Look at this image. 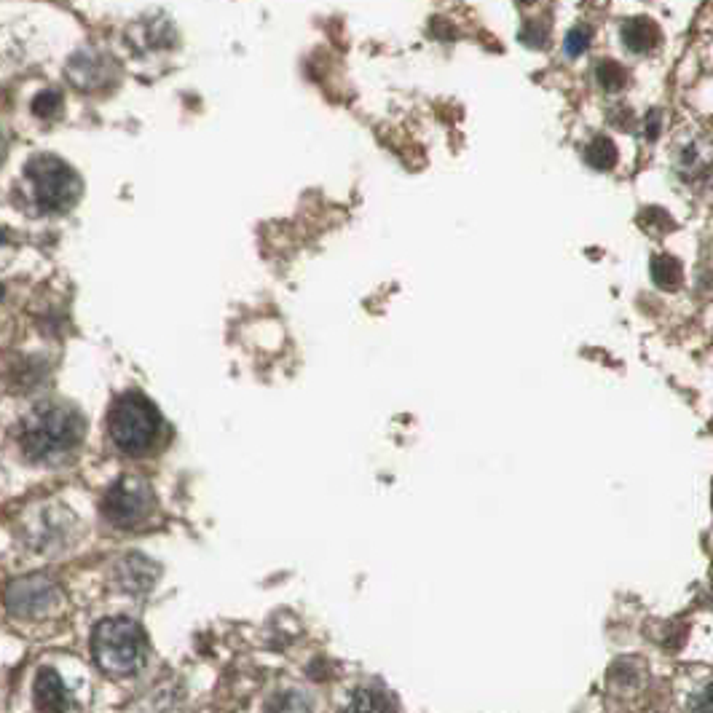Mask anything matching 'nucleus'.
I'll list each match as a JSON object with an SVG mask.
<instances>
[{"mask_svg":"<svg viewBox=\"0 0 713 713\" xmlns=\"http://www.w3.org/2000/svg\"><path fill=\"white\" fill-rule=\"evenodd\" d=\"M649 274L660 290H679L684 282V266L671 252H657L649 261Z\"/></svg>","mask_w":713,"mask_h":713,"instance_id":"10","label":"nucleus"},{"mask_svg":"<svg viewBox=\"0 0 713 713\" xmlns=\"http://www.w3.org/2000/svg\"><path fill=\"white\" fill-rule=\"evenodd\" d=\"M638 226L644 228L646 234L665 236L676 223H673V218L663 207H646V210H641V215H638Z\"/></svg>","mask_w":713,"mask_h":713,"instance_id":"16","label":"nucleus"},{"mask_svg":"<svg viewBox=\"0 0 713 713\" xmlns=\"http://www.w3.org/2000/svg\"><path fill=\"white\" fill-rule=\"evenodd\" d=\"M266 713H311V700L298 689H287L271 697Z\"/></svg>","mask_w":713,"mask_h":713,"instance_id":"15","label":"nucleus"},{"mask_svg":"<svg viewBox=\"0 0 713 713\" xmlns=\"http://www.w3.org/2000/svg\"><path fill=\"white\" fill-rule=\"evenodd\" d=\"M692 713H713V681H708L700 692H695Z\"/></svg>","mask_w":713,"mask_h":713,"instance_id":"20","label":"nucleus"},{"mask_svg":"<svg viewBox=\"0 0 713 713\" xmlns=\"http://www.w3.org/2000/svg\"><path fill=\"white\" fill-rule=\"evenodd\" d=\"M35 708L38 713H65L70 708L68 687L51 668H43L35 676Z\"/></svg>","mask_w":713,"mask_h":713,"instance_id":"8","label":"nucleus"},{"mask_svg":"<svg viewBox=\"0 0 713 713\" xmlns=\"http://www.w3.org/2000/svg\"><path fill=\"white\" fill-rule=\"evenodd\" d=\"M609 121H612V126L622 129V132L636 126V121H633V113H630L628 105H614V108L609 110Z\"/></svg>","mask_w":713,"mask_h":713,"instance_id":"21","label":"nucleus"},{"mask_svg":"<svg viewBox=\"0 0 713 713\" xmlns=\"http://www.w3.org/2000/svg\"><path fill=\"white\" fill-rule=\"evenodd\" d=\"M84 437V421L65 405H43L22 432V451L30 459H51L73 451Z\"/></svg>","mask_w":713,"mask_h":713,"instance_id":"2","label":"nucleus"},{"mask_svg":"<svg viewBox=\"0 0 713 713\" xmlns=\"http://www.w3.org/2000/svg\"><path fill=\"white\" fill-rule=\"evenodd\" d=\"M660 135H663V113L655 108L644 116V137L649 143H655Z\"/></svg>","mask_w":713,"mask_h":713,"instance_id":"19","label":"nucleus"},{"mask_svg":"<svg viewBox=\"0 0 713 713\" xmlns=\"http://www.w3.org/2000/svg\"><path fill=\"white\" fill-rule=\"evenodd\" d=\"M59 108H62V97H59V92H54V89L41 92L33 102V113L38 118H54L59 113Z\"/></svg>","mask_w":713,"mask_h":713,"instance_id":"18","label":"nucleus"},{"mask_svg":"<svg viewBox=\"0 0 713 713\" xmlns=\"http://www.w3.org/2000/svg\"><path fill=\"white\" fill-rule=\"evenodd\" d=\"M593 78H596L598 89L604 94H620L630 86L628 68L617 59H601L593 70Z\"/></svg>","mask_w":713,"mask_h":713,"instance_id":"11","label":"nucleus"},{"mask_svg":"<svg viewBox=\"0 0 713 713\" xmlns=\"http://www.w3.org/2000/svg\"><path fill=\"white\" fill-rule=\"evenodd\" d=\"M515 3H518V6H534L537 0H515Z\"/></svg>","mask_w":713,"mask_h":713,"instance_id":"23","label":"nucleus"},{"mask_svg":"<svg viewBox=\"0 0 713 713\" xmlns=\"http://www.w3.org/2000/svg\"><path fill=\"white\" fill-rule=\"evenodd\" d=\"M590 43H593V27L577 25L571 27L566 38H563V51H566L569 57H582V54L590 49Z\"/></svg>","mask_w":713,"mask_h":713,"instance_id":"17","label":"nucleus"},{"mask_svg":"<svg viewBox=\"0 0 713 713\" xmlns=\"http://www.w3.org/2000/svg\"><path fill=\"white\" fill-rule=\"evenodd\" d=\"M159 577V566H153L145 555H126L124 561L118 563V582L121 588L132 590V593H143L156 582Z\"/></svg>","mask_w":713,"mask_h":713,"instance_id":"9","label":"nucleus"},{"mask_svg":"<svg viewBox=\"0 0 713 713\" xmlns=\"http://www.w3.org/2000/svg\"><path fill=\"white\" fill-rule=\"evenodd\" d=\"M620 41L630 54H649L663 41V30L655 19L630 17L620 25Z\"/></svg>","mask_w":713,"mask_h":713,"instance_id":"7","label":"nucleus"},{"mask_svg":"<svg viewBox=\"0 0 713 713\" xmlns=\"http://www.w3.org/2000/svg\"><path fill=\"white\" fill-rule=\"evenodd\" d=\"M344 713H392V703L381 689H357Z\"/></svg>","mask_w":713,"mask_h":713,"instance_id":"13","label":"nucleus"},{"mask_svg":"<svg viewBox=\"0 0 713 713\" xmlns=\"http://www.w3.org/2000/svg\"><path fill=\"white\" fill-rule=\"evenodd\" d=\"M92 655L108 676H135L148 660V638L137 622L108 617L94 628Z\"/></svg>","mask_w":713,"mask_h":713,"instance_id":"1","label":"nucleus"},{"mask_svg":"<svg viewBox=\"0 0 713 713\" xmlns=\"http://www.w3.org/2000/svg\"><path fill=\"white\" fill-rule=\"evenodd\" d=\"M432 33H435L440 41H453V38H456V30H453L445 19H435V22H432Z\"/></svg>","mask_w":713,"mask_h":713,"instance_id":"22","label":"nucleus"},{"mask_svg":"<svg viewBox=\"0 0 713 713\" xmlns=\"http://www.w3.org/2000/svg\"><path fill=\"white\" fill-rule=\"evenodd\" d=\"M151 510V488L137 478H121L108 488V494L102 499V512L108 523L118 529H132Z\"/></svg>","mask_w":713,"mask_h":713,"instance_id":"5","label":"nucleus"},{"mask_svg":"<svg viewBox=\"0 0 713 713\" xmlns=\"http://www.w3.org/2000/svg\"><path fill=\"white\" fill-rule=\"evenodd\" d=\"M62 604V593L59 588L46 577H22L17 579L14 585H9L6 590V606L14 617H25V620H33V617H43L49 614L51 609H57Z\"/></svg>","mask_w":713,"mask_h":713,"instance_id":"6","label":"nucleus"},{"mask_svg":"<svg viewBox=\"0 0 713 713\" xmlns=\"http://www.w3.org/2000/svg\"><path fill=\"white\" fill-rule=\"evenodd\" d=\"M161 429V416L148 397L126 392L113 403L108 416V435L121 453L137 456L153 445Z\"/></svg>","mask_w":713,"mask_h":713,"instance_id":"3","label":"nucleus"},{"mask_svg":"<svg viewBox=\"0 0 713 713\" xmlns=\"http://www.w3.org/2000/svg\"><path fill=\"white\" fill-rule=\"evenodd\" d=\"M550 22L542 17H531L526 19L521 25V30H518V38H521L523 46H529V49H547L550 46Z\"/></svg>","mask_w":713,"mask_h":713,"instance_id":"14","label":"nucleus"},{"mask_svg":"<svg viewBox=\"0 0 713 713\" xmlns=\"http://www.w3.org/2000/svg\"><path fill=\"white\" fill-rule=\"evenodd\" d=\"M585 161H588V167L596 169V172H612V169L617 167V161H620V151H617L612 137L596 135L585 145Z\"/></svg>","mask_w":713,"mask_h":713,"instance_id":"12","label":"nucleus"},{"mask_svg":"<svg viewBox=\"0 0 713 713\" xmlns=\"http://www.w3.org/2000/svg\"><path fill=\"white\" fill-rule=\"evenodd\" d=\"M27 177L33 183L35 202L46 212L70 210L84 191L81 177L57 156H35L27 164Z\"/></svg>","mask_w":713,"mask_h":713,"instance_id":"4","label":"nucleus"}]
</instances>
